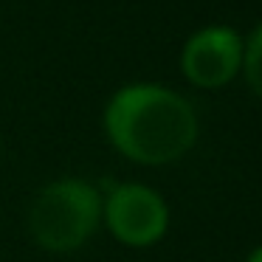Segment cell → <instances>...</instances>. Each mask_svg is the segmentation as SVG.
Here are the masks:
<instances>
[{"label":"cell","instance_id":"2","mask_svg":"<svg viewBox=\"0 0 262 262\" xmlns=\"http://www.w3.org/2000/svg\"><path fill=\"white\" fill-rule=\"evenodd\" d=\"M102 211L99 192L85 181H57L37 194L29 228L48 251H74L93 234Z\"/></svg>","mask_w":262,"mask_h":262},{"label":"cell","instance_id":"1","mask_svg":"<svg viewBox=\"0 0 262 262\" xmlns=\"http://www.w3.org/2000/svg\"><path fill=\"white\" fill-rule=\"evenodd\" d=\"M107 136L127 158L166 164L192 149L198 138L194 110L178 93L155 85L119 91L104 113Z\"/></svg>","mask_w":262,"mask_h":262},{"label":"cell","instance_id":"6","mask_svg":"<svg viewBox=\"0 0 262 262\" xmlns=\"http://www.w3.org/2000/svg\"><path fill=\"white\" fill-rule=\"evenodd\" d=\"M248 262H262V248H256L254 254L248 256Z\"/></svg>","mask_w":262,"mask_h":262},{"label":"cell","instance_id":"5","mask_svg":"<svg viewBox=\"0 0 262 262\" xmlns=\"http://www.w3.org/2000/svg\"><path fill=\"white\" fill-rule=\"evenodd\" d=\"M245 76H248V85L254 88V93L262 99V26L251 34L248 46H245Z\"/></svg>","mask_w":262,"mask_h":262},{"label":"cell","instance_id":"4","mask_svg":"<svg viewBox=\"0 0 262 262\" xmlns=\"http://www.w3.org/2000/svg\"><path fill=\"white\" fill-rule=\"evenodd\" d=\"M243 65V42L237 31L211 26L203 29L183 48V74L198 88H220L234 79Z\"/></svg>","mask_w":262,"mask_h":262},{"label":"cell","instance_id":"3","mask_svg":"<svg viewBox=\"0 0 262 262\" xmlns=\"http://www.w3.org/2000/svg\"><path fill=\"white\" fill-rule=\"evenodd\" d=\"M107 226L121 243L127 245H152L164 237L166 231V206L152 189L138 186V183H124L116 186L107 194L104 206Z\"/></svg>","mask_w":262,"mask_h":262}]
</instances>
